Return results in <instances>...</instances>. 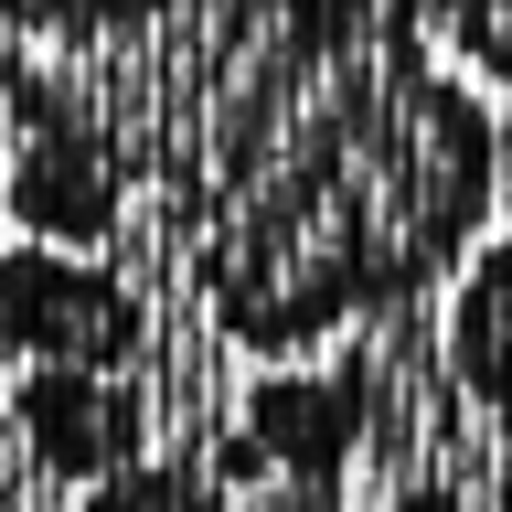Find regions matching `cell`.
Instances as JSON below:
<instances>
[{"label":"cell","mask_w":512,"mask_h":512,"mask_svg":"<svg viewBox=\"0 0 512 512\" xmlns=\"http://www.w3.org/2000/svg\"><path fill=\"white\" fill-rule=\"evenodd\" d=\"M0 427L43 480L64 491H96L118 480L128 459L160 448V406H150V374H22L0 395Z\"/></svg>","instance_id":"3"},{"label":"cell","mask_w":512,"mask_h":512,"mask_svg":"<svg viewBox=\"0 0 512 512\" xmlns=\"http://www.w3.org/2000/svg\"><path fill=\"white\" fill-rule=\"evenodd\" d=\"M86 512H235V491H224L214 448H171L160 438L150 459H128L118 480H96V491H75Z\"/></svg>","instance_id":"5"},{"label":"cell","mask_w":512,"mask_h":512,"mask_svg":"<svg viewBox=\"0 0 512 512\" xmlns=\"http://www.w3.org/2000/svg\"><path fill=\"white\" fill-rule=\"evenodd\" d=\"M438 384L480 427H512V235H480L438 299Z\"/></svg>","instance_id":"4"},{"label":"cell","mask_w":512,"mask_h":512,"mask_svg":"<svg viewBox=\"0 0 512 512\" xmlns=\"http://www.w3.org/2000/svg\"><path fill=\"white\" fill-rule=\"evenodd\" d=\"M384 384H395V363H384L374 342L267 363V374L235 395L224 438H203L224 491H267V480H278V491H342V480L363 470L374 427H384Z\"/></svg>","instance_id":"1"},{"label":"cell","mask_w":512,"mask_h":512,"mask_svg":"<svg viewBox=\"0 0 512 512\" xmlns=\"http://www.w3.org/2000/svg\"><path fill=\"white\" fill-rule=\"evenodd\" d=\"M0 363L11 374H150L160 363L150 288L118 256L11 235L0 246Z\"/></svg>","instance_id":"2"},{"label":"cell","mask_w":512,"mask_h":512,"mask_svg":"<svg viewBox=\"0 0 512 512\" xmlns=\"http://www.w3.org/2000/svg\"><path fill=\"white\" fill-rule=\"evenodd\" d=\"M416 32H438L480 86H512V0H406Z\"/></svg>","instance_id":"6"}]
</instances>
